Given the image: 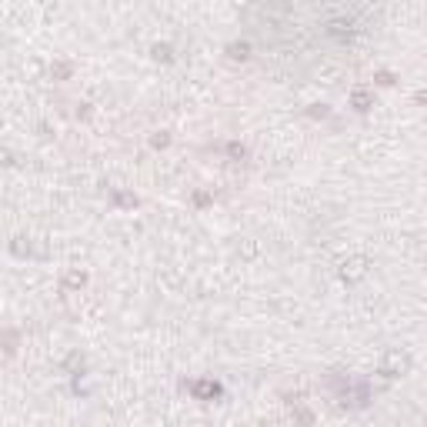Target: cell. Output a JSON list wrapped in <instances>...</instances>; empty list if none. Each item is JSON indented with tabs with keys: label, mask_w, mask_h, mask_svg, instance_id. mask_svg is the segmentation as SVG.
I'll return each instance as SVG.
<instances>
[{
	"label": "cell",
	"mask_w": 427,
	"mask_h": 427,
	"mask_svg": "<svg viewBox=\"0 0 427 427\" xmlns=\"http://www.w3.org/2000/svg\"><path fill=\"white\" fill-rule=\"evenodd\" d=\"M83 280H87V277H83V274H77V271H74V274H67V287H80Z\"/></svg>",
	"instance_id": "cell-8"
},
{
	"label": "cell",
	"mask_w": 427,
	"mask_h": 427,
	"mask_svg": "<svg viewBox=\"0 0 427 427\" xmlns=\"http://www.w3.org/2000/svg\"><path fill=\"white\" fill-rule=\"evenodd\" d=\"M117 204H120V207H137V197H130V194H117Z\"/></svg>",
	"instance_id": "cell-7"
},
{
	"label": "cell",
	"mask_w": 427,
	"mask_h": 427,
	"mask_svg": "<svg viewBox=\"0 0 427 427\" xmlns=\"http://www.w3.org/2000/svg\"><path fill=\"white\" fill-rule=\"evenodd\" d=\"M227 50H231V57H234V60H244V57L250 54V47H247V43H231Z\"/></svg>",
	"instance_id": "cell-5"
},
{
	"label": "cell",
	"mask_w": 427,
	"mask_h": 427,
	"mask_svg": "<svg viewBox=\"0 0 427 427\" xmlns=\"http://www.w3.org/2000/svg\"><path fill=\"white\" fill-rule=\"evenodd\" d=\"M367 257H350V261H344V267H341V277L344 280H357V277L367 274Z\"/></svg>",
	"instance_id": "cell-2"
},
{
	"label": "cell",
	"mask_w": 427,
	"mask_h": 427,
	"mask_svg": "<svg viewBox=\"0 0 427 427\" xmlns=\"http://www.w3.org/2000/svg\"><path fill=\"white\" fill-rule=\"evenodd\" d=\"M191 394L197 400H214V397H221V384H214V381H194Z\"/></svg>",
	"instance_id": "cell-3"
},
{
	"label": "cell",
	"mask_w": 427,
	"mask_h": 427,
	"mask_svg": "<svg viewBox=\"0 0 427 427\" xmlns=\"http://www.w3.org/2000/svg\"><path fill=\"white\" fill-rule=\"evenodd\" d=\"M154 57H164V60H170V47H160V43H157V47H154Z\"/></svg>",
	"instance_id": "cell-9"
},
{
	"label": "cell",
	"mask_w": 427,
	"mask_h": 427,
	"mask_svg": "<svg viewBox=\"0 0 427 427\" xmlns=\"http://www.w3.org/2000/svg\"><path fill=\"white\" fill-rule=\"evenodd\" d=\"M350 104H354V111H371V94H367V90H354V94H350Z\"/></svg>",
	"instance_id": "cell-4"
},
{
	"label": "cell",
	"mask_w": 427,
	"mask_h": 427,
	"mask_svg": "<svg viewBox=\"0 0 427 427\" xmlns=\"http://www.w3.org/2000/svg\"><path fill=\"white\" fill-rule=\"evenodd\" d=\"M227 154H231L234 160H244V157H247V151H244L240 144H227Z\"/></svg>",
	"instance_id": "cell-6"
},
{
	"label": "cell",
	"mask_w": 427,
	"mask_h": 427,
	"mask_svg": "<svg viewBox=\"0 0 427 427\" xmlns=\"http://www.w3.org/2000/svg\"><path fill=\"white\" fill-rule=\"evenodd\" d=\"M411 367V360H407V354H400V350H387L384 364H381V374L384 377H400V374Z\"/></svg>",
	"instance_id": "cell-1"
}]
</instances>
